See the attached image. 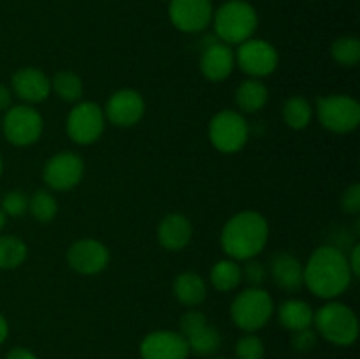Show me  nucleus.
<instances>
[{"label":"nucleus","instance_id":"obj_1","mask_svg":"<svg viewBox=\"0 0 360 359\" xmlns=\"http://www.w3.org/2000/svg\"><path fill=\"white\" fill-rule=\"evenodd\" d=\"M354 275L348 266L347 253L341 248L322 245L309 256L304 264V285L313 296L322 299H336L348 291Z\"/></svg>","mask_w":360,"mask_h":359},{"label":"nucleus","instance_id":"obj_2","mask_svg":"<svg viewBox=\"0 0 360 359\" xmlns=\"http://www.w3.org/2000/svg\"><path fill=\"white\" fill-rule=\"evenodd\" d=\"M269 241V224L259 211L243 210L225 222L220 232L221 250L238 263L255 259Z\"/></svg>","mask_w":360,"mask_h":359},{"label":"nucleus","instance_id":"obj_3","mask_svg":"<svg viewBox=\"0 0 360 359\" xmlns=\"http://www.w3.org/2000/svg\"><path fill=\"white\" fill-rule=\"evenodd\" d=\"M214 35L225 44H241L253 37L259 27V16L252 4L246 0H227L213 13L211 20Z\"/></svg>","mask_w":360,"mask_h":359},{"label":"nucleus","instance_id":"obj_4","mask_svg":"<svg viewBox=\"0 0 360 359\" xmlns=\"http://www.w3.org/2000/svg\"><path fill=\"white\" fill-rule=\"evenodd\" d=\"M316 334L338 347H350L359 338V319L348 305L330 299L313 317Z\"/></svg>","mask_w":360,"mask_h":359},{"label":"nucleus","instance_id":"obj_5","mask_svg":"<svg viewBox=\"0 0 360 359\" xmlns=\"http://www.w3.org/2000/svg\"><path fill=\"white\" fill-rule=\"evenodd\" d=\"M274 315L273 296L262 287H246L231 303V319L245 333H257Z\"/></svg>","mask_w":360,"mask_h":359},{"label":"nucleus","instance_id":"obj_6","mask_svg":"<svg viewBox=\"0 0 360 359\" xmlns=\"http://www.w3.org/2000/svg\"><path fill=\"white\" fill-rule=\"evenodd\" d=\"M316 115L323 129L333 134H348L360 123V104L354 97L334 94L316 101Z\"/></svg>","mask_w":360,"mask_h":359},{"label":"nucleus","instance_id":"obj_7","mask_svg":"<svg viewBox=\"0 0 360 359\" xmlns=\"http://www.w3.org/2000/svg\"><path fill=\"white\" fill-rule=\"evenodd\" d=\"M248 123L245 116L234 109L218 111L211 118L207 136L211 144L221 153H238L248 143Z\"/></svg>","mask_w":360,"mask_h":359},{"label":"nucleus","instance_id":"obj_8","mask_svg":"<svg viewBox=\"0 0 360 359\" xmlns=\"http://www.w3.org/2000/svg\"><path fill=\"white\" fill-rule=\"evenodd\" d=\"M4 137L14 146H30L37 143L44 130L42 115L30 104L13 106L6 111L2 120Z\"/></svg>","mask_w":360,"mask_h":359},{"label":"nucleus","instance_id":"obj_9","mask_svg":"<svg viewBox=\"0 0 360 359\" xmlns=\"http://www.w3.org/2000/svg\"><path fill=\"white\" fill-rule=\"evenodd\" d=\"M67 136L81 146L97 143L105 129L104 109L90 101L76 102L67 116Z\"/></svg>","mask_w":360,"mask_h":359},{"label":"nucleus","instance_id":"obj_10","mask_svg":"<svg viewBox=\"0 0 360 359\" xmlns=\"http://www.w3.org/2000/svg\"><path fill=\"white\" fill-rule=\"evenodd\" d=\"M234 60L236 67H239L246 76L262 80V77L271 76L278 69L280 55L269 41L252 37L238 46Z\"/></svg>","mask_w":360,"mask_h":359},{"label":"nucleus","instance_id":"obj_11","mask_svg":"<svg viewBox=\"0 0 360 359\" xmlns=\"http://www.w3.org/2000/svg\"><path fill=\"white\" fill-rule=\"evenodd\" d=\"M84 176L83 158L72 151H58L46 160L42 168V180L56 192H67L81 183Z\"/></svg>","mask_w":360,"mask_h":359},{"label":"nucleus","instance_id":"obj_12","mask_svg":"<svg viewBox=\"0 0 360 359\" xmlns=\"http://www.w3.org/2000/svg\"><path fill=\"white\" fill-rule=\"evenodd\" d=\"M144 111H146V102L143 95L132 88L116 90L108 99L104 108L105 122L115 127H122V129L137 125L143 120Z\"/></svg>","mask_w":360,"mask_h":359},{"label":"nucleus","instance_id":"obj_13","mask_svg":"<svg viewBox=\"0 0 360 359\" xmlns=\"http://www.w3.org/2000/svg\"><path fill=\"white\" fill-rule=\"evenodd\" d=\"M211 0H171L169 2V20L185 34H197L210 27L213 20Z\"/></svg>","mask_w":360,"mask_h":359},{"label":"nucleus","instance_id":"obj_14","mask_svg":"<svg viewBox=\"0 0 360 359\" xmlns=\"http://www.w3.org/2000/svg\"><path fill=\"white\" fill-rule=\"evenodd\" d=\"M111 260L109 248L94 238L74 241L67 250V263L79 275H98L108 267Z\"/></svg>","mask_w":360,"mask_h":359},{"label":"nucleus","instance_id":"obj_15","mask_svg":"<svg viewBox=\"0 0 360 359\" xmlns=\"http://www.w3.org/2000/svg\"><path fill=\"white\" fill-rule=\"evenodd\" d=\"M200 73L213 83H221L232 74L236 67L234 51L229 44L221 42L217 35L207 37L199 60Z\"/></svg>","mask_w":360,"mask_h":359},{"label":"nucleus","instance_id":"obj_16","mask_svg":"<svg viewBox=\"0 0 360 359\" xmlns=\"http://www.w3.org/2000/svg\"><path fill=\"white\" fill-rule=\"evenodd\" d=\"M139 354L141 359H188L190 348L181 333L158 329L143 338Z\"/></svg>","mask_w":360,"mask_h":359},{"label":"nucleus","instance_id":"obj_17","mask_svg":"<svg viewBox=\"0 0 360 359\" xmlns=\"http://www.w3.org/2000/svg\"><path fill=\"white\" fill-rule=\"evenodd\" d=\"M11 88H13L11 92L27 104H39L51 94V80L44 70L37 67H23L14 73Z\"/></svg>","mask_w":360,"mask_h":359},{"label":"nucleus","instance_id":"obj_18","mask_svg":"<svg viewBox=\"0 0 360 359\" xmlns=\"http://www.w3.org/2000/svg\"><path fill=\"white\" fill-rule=\"evenodd\" d=\"M269 277L285 292H297L304 287V266L290 252H278L271 257Z\"/></svg>","mask_w":360,"mask_h":359},{"label":"nucleus","instance_id":"obj_19","mask_svg":"<svg viewBox=\"0 0 360 359\" xmlns=\"http://www.w3.org/2000/svg\"><path fill=\"white\" fill-rule=\"evenodd\" d=\"M192 222L183 213H169L160 220L157 229V238L160 246L169 252H179L192 241Z\"/></svg>","mask_w":360,"mask_h":359},{"label":"nucleus","instance_id":"obj_20","mask_svg":"<svg viewBox=\"0 0 360 359\" xmlns=\"http://www.w3.org/2000/svg\"><path fill=\"white\" fill-rule=\"evenodd\" d=\"M172 294L181 305L193 308L206 301L207 284L195 271H183L172 282Z\"/></svg>","mask_w":360,"mask_h":359},{"label":"nucleus","instance_id":"obj_21","mask_svg":"<svg viewBox=\"0 0 360 359\" xmlns=\"http://www.w3.org/2000/svg\"><path fill=\"white\" fill-rule=\"evenodd\" d=\"M313 317L315 312L309 306V303L302 301V299L290 298L285 299L280 306H278V320L285 329L297 331L304 329V327L313 326Z\"/></svg>","mask_w":360,"mask_h":359},{"label":"nucleus","instance_id":"obj_22","mask_svg":"<svg viewBox=\"0 0 360 359\" xmlns=\"http://www.w3.org/2000/svg\"><path fill=\"white\" fill-rule=\"evenodd\" d=\"M267 101H269V90L262 81L255 77L245 80L236 90V104L243 113H248V115L266 108Z\"/></svg>","mask_w":360,"mask_h":359},{"label":"nucleus","instance_id":"obj_23","mask_svg":"<svg viewBox=\"0 0 360 359\" xmlns=\"http://www.w3.org/2000/svg\"><path fill=\"white\" fill-rule=\"evenodd\" d=\"M210 282L217 291L231 292L241 284V266L234 259H221L213 264L210 271Z\"/></svg>","mask_w":360,"mask_h":359},{"label":"nucleus","instance_id":"obj_24","mask_svg":"<svg viewBox=\"0 0 360 359\" xmlns=\"http://www.w3.org/2000/svg\"><path fill=\"white\" fill-rule=\"evenodd\" d=\"M183 338L188 344L190 352H193L197 355H213L221 345L220 331L214 326H211L210 322L197 327L195 331H192V333Z\"/></svg>","mask_w":360,"mask_h":359},{"label":"nucleus","instance_id":"obj_25","mask_svg":"<svg viewBox=\"0 0 360 359\" xmlns=\"http://www.w3.org/2000/svg\"><path fill=\"white\" fill-rule=\"evenodd\" d=\"M313 106L309 104L308 99L301 97V95H294L285 101L283 108H281V115H283V122L287 123L290 129L302 130L309 127L313 120Z\"/></svg>","mask_w":360,"mask_h":359},{"label":"nucleus","instance_id":"obj_26","mask_svg":"<svg viewBox=\"0 0 360 359\" xmlns=\"http://www.w3.org/2000/svg\"><path fill=\"white\" fill-rule=\"evenodd\" d=\"M28 246L14 234H0V270H16L27 260Z\"/></svg>","mask_w":360,"mask_h":359},{"label":"nucleus","instance_id":"obj_27","mask_svg":"<svg viewBox=\"0 0 360 359\" xmlns=\"http://www.w3.org/2000/svg\"><path fill=\"white\" fill-rule=\"evenodd\" d=\"M51 90L63 102H79L83 97V80L72 70H60L53 76Z\"/></svg>","mask_w":360,"mask_h":359},{"label":"nucleus","instance_id":"obj_28","mask_svg":"<svg viewBox=\"0 0 360 359\" xmlns=\"http://www.w3.org/2000/svg\"><path fill=\"white\" fill-rule=\"evenodd\" d=\"M28 211L41 224H49L55 220L56 213H58V203L51 192L37 190L34 192V196L28 197Z\"/></svg>","mask_w":360,"mask_h":359},{"label":"nucleus","instance_id":"obj_29","mask_svg":"<svg viewBox=\"0 0 360 359\" xmlns=\"http://www.w3.org/2000/svg\"><path fill=\"white\" fill-rule=\"evenodd\" d=\"M330 55L343 67L357 65L360 62V41L354 35L338 37L330 46Z\"/></svg>","mask_w":360,"mask_h":359},{"label":"nucleus","instance_id":"obj_30","mask_svg":"<svg viewBox=\"0 0 360 359\" xmlns=\"http://www.w3.org/2000/svg\"><path fill=\"white\" fill-rule=\"evenodd\" d=\"M266 347L264 341L255 333H246L236 344V358L238 359H264Z\"/></svg>","mask_w":360,"mask_h":359},{"label":"nucleus","instance_id":"obj_31","mask_svg":"<svg viewBox=\"0 0 360 359\" xmlns=\"http://www.w3.org/2000/svg\"><path fill=\"white\" fill-rule=\"evenodd\" d=\"M0 210L6 213V217H21L28 211V197L21 190H11L2 197Z\"/></svg>","mask_w":360,"mask_h":359},{"label":"nucleus","instance_id":"obj_32","mask_svg":"<svg viewBox=\"0 0 360 359\" xmlns=\"http://www.w3.org/2000/svg\"><path fill=\"white\" fill-rule=\"evenodd\" d=\"M243 263L245 264L241 266V280H245L248 287H262L269 275L267 267L257 259H248Z\"/></svg>","mask_w":360,"mask_h":359},{"label":"nucleus","instance_id":"obj_33","mask_svg":"<svg viewBox=\"0 0 360 359\" xmlns=\"http://www.w3.org/2000/svg\"><path fill=\"white\" fill-rule=\"evenodd\" d=\"M316 341H319V334H316V331L313 327L292 331L290 345L299 354H308V352H311L315 348Z\"/></svg>","mask_w":360,"mask_h":359},{"label":"nucleus","instance_id":"obj_34","mask_svg":"<svg viewBox=\"0 0 360 359\" xmlns=\"http://www.w3.org/2000/svg\"><path fill=\"white\" fill-rule=\"evenodd\" d=\"M341 210L348 215L360 213V185L352 183L341 196Z\"/></svg>","mask_w":360,"mask_h":359},{"label":"nucleus","instance_id":"obj_35","mask_svg":"<svg viewBox=\"0 0 360 359\" xmlns=\"http://www.w3.org/2000/svg\"><path fill=\"white\" fill-rule=\"evenodd\" d=\"M347 260L352 270V275H354V278H357L360 275V245L352 246L350 253L347 256Z\"/></svg>","mask_w":360,"mask_h":359},{"label":"nucleus","instance_id":"obj_36","mask_svg":"<svg viewBox=\"0 0 360 359\" xmlns=\"http://www.w3.org/2000/svg\"><path fill=\"white\" fill-rule=\"evenodd\" d=\"M6 359H37V355H35L30 348L14 347L13 351L7 352Z\"/></svg>","mask_w":360,"mask_h":359},{"label":"nucleus","instance_id":"obj_37","mask_svg":"<svg viewBox=\"0 0 360 359\" xmlns=\"http://www.w3.org/2000/svg\"><path fill=\"white\" fill-rule=\"evenodd\" d=\"M11 102H13V92L9 90V87L0 83V111H7L11 108Z\"/></svg>","mask_w":360,"mask_h":359},{"label":"nucleus","instance_id":"obj_38","mask_svg":"<svg viewBox=\"0 0 360 359\" xmlns=\"http://www.w3.org/2000/svg\"><path fill=\"white\" fill-rule=\"evenodd\" d=\"M7 336H9V324H7L6 317L0 313V345L7 340Z\"/></svg>","mask_w":360,"mask_h":359},{"label":"nucleus","instance_id":"obj_39","mask_svg":"<svg viewBox=\"0 0 360 359\" xmlns=\"http://www.w3.org/2000/svg\"><path fill=\"white\" fill-rule=\"evenodd\" d=\"M6 220H7L6 213H4V211L0 210V231H2V229H4V225H6Z\"/></svg>","mask_w":360,"mask_h":359},{"label":"nucleus","instance_id":"obj_40","mask_svg":"<svg viewBox=\"0 0 360 359\" xmlns=\"http://www.w3.org/2000/svg\"><path fill=\"white\" fill-rule=\"evenodd\" d=\"M2 171H4V162H2V155H0V176H2Z\"/></svg>","mask_w":360,"mask_h":359},{"label":"nucleus","instance_id":"obj_41","mask_svg":"<svg viewBox=\"0 0 360 359\" xmlns=\"http://www.w3.org/2000/svg\"><path fill=\"white\" fill-rule=\"evenodd\" d=\"M213 359H227V358H213Z\"/></svg>","mask_w":360,"mask_h":359}]
</instances>
